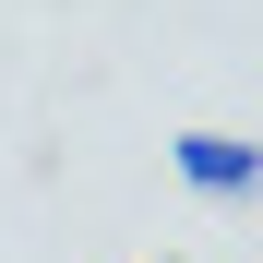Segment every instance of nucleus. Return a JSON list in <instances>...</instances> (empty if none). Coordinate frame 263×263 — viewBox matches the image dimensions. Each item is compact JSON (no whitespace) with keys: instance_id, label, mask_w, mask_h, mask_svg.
Returning <instances> with one entry per match:
<instances>
[{"instance_id":"2","label":"nucleus","mask_w":263,"mask_h":263,"mask_svg":"<svg viewBox=\"0 0 263 263\" xmlns=\"http://www.w3.org/2000/svg\"><path fill=\"white\" fill-rule=\"evenodd\" d=\"M156 263H167V251H156Z\"/></svg>"},{"instance_id":"1","label":"nucleus","mask_w":263,"mask_h":263,"mask_svg":"<svg viewBox=\"0 0 263 263\" xmlns=\"http://www.w3.org/2000/svg\"><path fill=\"white\" fill-rule=\"evenodd\" d=\"M167 167H180V192H203V203H263V144L251 132H180Z\"/></svg>"}]
</instances>
